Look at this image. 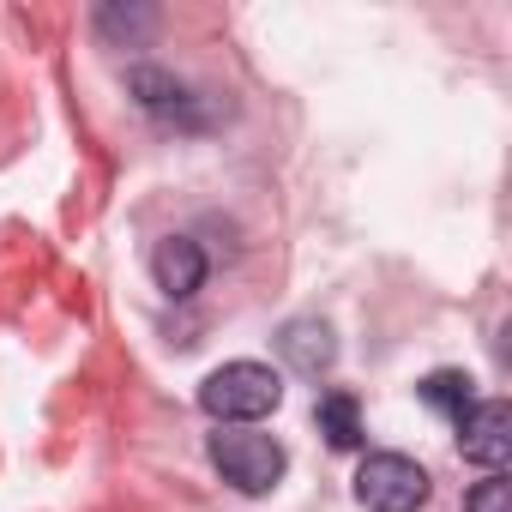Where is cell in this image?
<instances>
[{
  "instance_id": "obj_1",
  "label": "cell",
  "mask_w": 512,
  "mask_h": 512,
  "mask_svg": "<svg viewBox=\"0 0 512 512\" xmlns=\"http://www.w3.org/2000/svg\"><path fill=\"white\" fill-rule=\"evenodd\" d=\"M278 404H284V380L266 362H223L199 386V410L223 428H247V422L272 416Z\"/></svg>"
},
{
  "instance_id": "obj_2",
  "label": "cell",
  "mask_w": 512,
  "mask_h": 512,
  "mask_svg": "<svg viewBox=\"0 0 512 512\" xmlns=\"http://www.w3.org/2000/svg\"><path fill=\"white\" fill-rule=\"evenodd\" d=\"M205 452H211L217 476L229 488H241V494H272L284 482V470H290V452L260 428H217Z\"/></svg>"
},
{
  "instance_id": "obj_3",
  "label": "cell",
  "mask_w": 512,
  "mask_h": 512,
  "mask_svg": "<svg viewBox=\"0 0 512 512\" xmlns=\"http://www.w3.org/2000/svg\"><path fill=\"white\" fill-rule=\"evenodd\" d=\"M428 470L404 452H368L362 470H356V500L368 512H416L428 500Z\"/></svg>"
},
{
  "instance_id": "obj_4",
  "label": "cell",
  "mask_w": 512,
  "mask_h": 512,
  "mask_svg": "<svg viewBox=\"0 0 512 512\" xmlns=\"http://www.w3.org/2000/svg\"><path fill=\"white\" fill-rule=\"evenodd\" d=\"M458 452L482 470H500L512 458V404L506 398H476L458 416Z\"/></svg>"
},
{
  "instance_id": "obj_5",
  "label": "cell",
  "mask_w": 512,
  "mask_h": 512,
  "mask_svg": "<svg viewBox=\"0 0 512 512\" xmlns=\"http://www.w3.org/2000/svg\"><path fill=\"white\" fill-rule=\"evenodd\" d=\"M127 91H133V103H139L151 121H163V127H187V133L205 127L199 97H193L175 73H163V67H133V73H127Z\"/></svg>"
},
{
  "instance_id": "obj_6",
  "label": "cell",
  "mask_w": 512,
  "mask_h": 512,
  "mask_svg": "<svg viewBox=\"0 0 512 512\" xmlns=\"http://www.w3.org/2000/svg\"><path fill=\"white\" fill-rule=\"evenodd\" d=\"M278 356H284L302 380H320V374H332V362H338V332H332L320 314H296V320L278 326Z\"/></svg>"
},
{
  "instance_id": "obj_7",
  "label": "cell",
  "mask_w": 512,
  "mask_h": 512,
  "mask_svg": "<svg viewBox=\"0 0 512 512\" xmlns=\"http://www.w3.org/2000/svg\"><path fill=\"white\" fill-rule=\"evenodd\" d=\"M205 253H199V241L193 235H163L157 241V253H151V278H157V290L163 296H175V302H187V296H199V284H205Z\"/></svg>"
},
{
  "instance_id": "obj_8",
  "label": "cell",
  "mask_w": 512,
  "mask_h": 512,
  "mask_svg": "<svg viewBox=\"0 0 512 512\" xmlns=\"http://www.w3.org/2000/svg\"><path fill=\"white\" fill-rule=\"evenodd\" d=\"M314 422H320V434H326L332 452H356L362 446V404L350 392H326L314 404Z\"/></svg>"
},
{
  "instance_id": "obj_9",
  "label": "cell",
  "mask_w": 512,
  "mask_h": 512,
  "mask_svg": "<svg viewBox=\"0 0 512 512\" xmlns=\"http://www.w3.org/2000/svg\"><path fill=\"white\" fill-rule=\"evenodd\" d=\"M157 31V7H97V37L115 49H139Z\"/></svg>"
},
{
  "instance_id": "obj_10",
  "label": "cell",
  "mask_w": 512,
  "mask_h": 512,
  "mask_svg": "<svg viewBox=\"0 0 512 512\" xmlns=\"http://www.w3.org/2000/svg\"><path fill=\"white\" fill-rule=\"evenodd\" d=\"M416 398L428 404V410H440V416H464L470 404H476V380L470 374H458V368H440V374H428L422 386H416Z\"/></svg>"
},
{
  "instance_id": "obj_11",
  "label": "cell",
  "mask_w": 512,
  "mask_h": 512,
  "mask_svg": "<svg viewBox=\"0 0 512 512\" xmlns=\"http://www.w3.org/2000/svg\"><path fill=\"white\" fill-rule=\"evenodd\" d=\"M464 512H512V482L500 470H488L470 494H464Z\"/></svg>"
}]
</instances>
